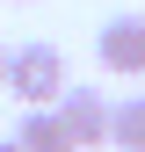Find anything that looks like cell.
<instances>
[{"mask_svg":"<svg viewBox=\"0 0 145 152\" xmlns=\"http://www.w3.org/2000/svg\"><path fill=\"white\" fill-rule=\"evenodd\" d=\"M65 80H72V65H65V51L58 44H22V51H7V87L22 109H51L65 94Z\"/></svg>","mask_w":145,"mask_h":152,"instance_id":"cell-1","label":"cell"},{"mask_svg":"<svg viewBox=\"0 0 145 152\" xmlns=\"http://www.w3.org/2000/svg\"><path fill=\"white\" fill-rule=\"evenodd\" d=\"M94 58H102V72H116V80H138L145 72V15H109L94 29Z\"/></svg>","mask_w":145,"mask_h":152,"instance_id":"cell-2","label":"cell"},{"mask_svg":"<svg viewBox=\"0 0 145 152\" xmlns=\"http://www.w3.org/2000/svg\"><path fill=\"white\" fill-rule=\"evenodd\" d=\"M51 109H58L65 138L80 145V152H87V145H109V102H102V87H72V80H65V94H58Z\"/></svg>","mask_w":145,"mask_h":152,"instance_id":"cell-3","label":"cell"},{"mask_svg":"<svg viewBox=\"0 0 145 152\" xmlns=\"http://www.w3.org/2000/svg\"><path fill=\"white\" fill-rule=\"evenodd\" d=\"M15 145H22V152H80V145L65 138L58 109H29V116H22V130H15Z\"/></svg>","mask_w":145,"mask_h":152,"instance_id":"cell-4","label":"cell"},{"mask_svg":"<svg viewBox=\"0 0 145 152\" xmlns=\"http://www.w3.org/2000/svg\"><path fill=\"white\" fill-rule=\"evenodd\" d=\"M109 145L116 152H145V94L109 102Z\"/></svg>","mask_w":145,"mask_h":152,"instance_id":"cell-5","label":"cell"},{"mask_svg":"<svg viewBox=\"0 0 145 152\" xmlns=\"http://www.w3.org/2000/svg\"><path fill=\"white\" fill-rule=\"evenodd\" d=\"M0 80H7V44H0Z\"/></svg>","mask_w":145,"mask_h":152,"instance_id":"cell-6","label":"cell"},{"mask_svg":"<svg viewBox=\"0 0 145 152\" xmlns=\"http://www.w3.org/2000/svg\"><path fill=\"white\" fill-rule=\"evenodd\" d=\"M0 152H22V145H15V138H0Z\"/></svg>","mask_w":145,"mask_h":152,"instance_id":"cell-7","label":"cell"},{"mask_svg":"<svg viewBox=\"0 0 145 152\" xmlns=\"http://www.w3.org/2000/svg\"><path fill=\"white\" fill-rule=\"evenodd\" d=\"M15 7H29V0H15Z\"/></svg>","mask_w":145,"mask_h":152,"instance_id":"cell-8","label":"cell"}]
</instances>
